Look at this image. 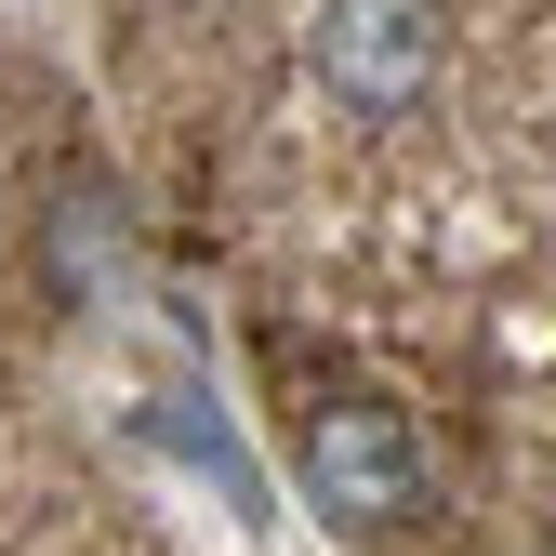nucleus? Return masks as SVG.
Instances as JSON below:
<instances>
[{
    "mask_svg": "<svg viewBox=\"0 0 556 556\" xmlns=\"http://www.w3.org/2000/svg\"><path fill=\"white\" fill-rule=\"evenodd\" d=\"M292 477H305L318 530H344V543H397V530H425V517H438L425 425H410L397 397H318V410H305V438H292Z\"/></svg>",
    "mask_w": 556,
    "mask_h": 556,
    "instance_id": "f257e3e1",
    "label": "nucleus"
},
{
    "mask_svg": "<svg viewBox=\"0 0 556 556\" xmlns=\"http://www.w3.org/2000/svg\"><path fill=\"white\" fill-rule=\"evenodd\" d=\"M305 66H318V93L344 119H410L451 80V14L438 0H318Z\"/></svg>",
    "mask_w": 556,
    "mask_h": 556,
    "instance_id": "f03ea898",
    "label": "nucleus"
}]
</instances>
